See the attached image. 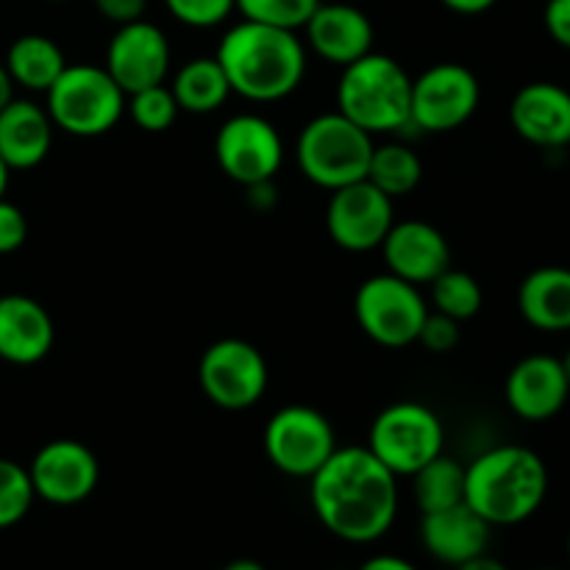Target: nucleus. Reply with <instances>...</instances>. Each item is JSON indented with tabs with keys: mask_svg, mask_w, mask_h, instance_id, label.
I'll return each mask as SVG.
<instances>
[{
	"mask_svg": "<svg viewBox=\"0 0 570 570\" xmlns=\"http://www.w3.org/2000/svg\"><path fill=\"white\" fill-rule=\"evenodd\" d=\"M317 6L321 0H237V11L243 14V20L289 28V31L304 28Z\"/></svg>",
	"mask_w": 570,
	"mask_h": 570,
	"instance_id": "31",
	"label": "nucleus"
},
{
	"mask_svg": "<svg viewBox=\"0 0 570 570\" xmlns=\"http://www.w3.org/2000/svg\"><path fill=\"white\" fill-rule=\"evenodd\" d=\"M460 326L462 323L454 321V317L440 315V312H429L426 321H423L421 326V334H417V343L426 351H432V354H451L462 340Z\"/></svg>",
	"mask_w": 570,
	"mask_h": 570,
	"instance_id": "33",
	"label": "nucleus"
},
{
	"mask_svg": "<svg viewBox=\"0 0 570 570\" xmlns=\"http://www.w3.org/2000/svg\"><path fill=\"white\" fill-rule=\"evenodd\" d=\"M6 72L28 92H48L67 67L65 50L45 33H26L14 39L6 53Z\"/></svg>",
	"mask_w": 570,
	"mask_h": 570,
	"instance_id": "24",
	"label": "nucleus"
},
{
	"mask_svg": "<svg viewBox=\"0 0 570 570\" xmlns=\"http://www.w3.org/2000/svg\"><path fill=\"white\" fill-rule=\"evenodd\" d=\"M33 495L53 507H76L95 493L100 482L98 456L78 440H50L28 465Z\"/></svg>",
	"mask_w": 570,
	"mask_h": 570,
	"instance_id": "14",
	"label": "nucleus"
},
{
	"mask_svg": "<svg viewBox=\"0 0 570 570\" xmlns=\"http://www.w3.org/2000/svg\"><path fill=\"white\" fill-rule=\"evenodd\" d=\"M9 165H6L3 159H0V198L6 195V189H9Z\"/></svg>",
	"mask_w": 570,
	"mask_h": 570,
	"instance_id": "42",
	"label": "nucleus"
},
{
	"mask_svg": "<svg viewBox=\"0 0 570 570\" xmlns=\"http://www.w3.org/2000/svg\"><path fill=\"white\" fill-rule=\"evenodd\" d=\"M28 237V220L22 215L20 206L9 204L6 198H0V256L14 254L17 248H22Z\"/></svg>",
	"mask_w": 570,
	"mask_h": 570,
	"instance_id": "34",
	"label": "nucleus"
},
{
	"mask_svg": "<svg viewBox=\"0 0 570 570\" xmlns=\"http://www.w3.org/2000/svg\"><path fill=\"white\" fill-rule=\"evenodd\" d=\"M562 371H566V376H568V384H570V351H568V354L566 356H562Z\"/></svg>",
	"mask_w": 570,
	"mask_h": 570,
	"instance_id": "43",
	"label": "nucleus"
},
{
	"mask_svg": "<svg viewBox=\"0 0 570 570\" xmlns=\"http://www.w3.org/2000/svg\"><path fill=\"white\" fill-rule=\"evenodd\" d=\"M482 87L473 70L456 61H440L412 78L410 126L421 134H449L465 126L479 109Z\"/></svg>",
	"mask_w": 570,
	"mask_h": 570,
	"instance_id": "9",
	"label": "nucleus"
},
{
	"mask_svg": "<svg viewBox=\"0 0 570 570\" xmlns=\"http://www.w3.org/2000/svg\"><path fill=\"white\" fill-rule=\"evenodd\" d=\"M568 557H570V532H568Z\"/></svg>",
	"mask_w": 570,
	"mask_h": 570,
	"instance_id": "45",
	"label": "nucleus"
},
{
	"mask_svg": "<svg viewBox=\"0 0 570 570\" xmlns=\"http://www.w3.org/2000/svg\"><path fill=\"white\" fill-rule=\"evenodd\" d=\"M170 42L165 31L148 20L117 26L106 48V72L126 95L165 83L170 76Z\"/></svg>",
	"mask_w": 570,
	"mask_h": 570,
	"instance_id": "15",
	"label": "nucleus"
},
{
	"mask_svg": "<svg viewBox=\"0 0 570 570\" xmlns=\"http://www.w3.org/2000/svg\"><path fill=\"white\" fill-rule=\"evenodd\" d=\"M373 137L340 111L317 115L301 128L295 142V161L301 173L317 187L334 189L367 178L373 156Z\"/></svg>",
	"mask_w": 570,
	"mask_h": 570,
	"instance_id": "5",
	"label": "nucleus"
},
{
	"mask_svg": "<svg viewBox=\"0 0 570 570\" xmlns=\"http://www.w3.org/2000/svg\"><path fill=\"white\" fill-rule=\"evenodd\" d=\"M360 570H417V566H412L410 560L395 554H376L371 560L362 562Z\"/></svg>",
	"mask_w": 570,
	"mask_h": 570,
	"instance_id": "37",
	"label": "nucleus"
},
{
	"mask_svg": "<svg viewBox=\"0 0 570 570\" xmlns=\"http://www.w3.org/2000/svg\"><path fill=\"white\" fill-rule=\"evenodd\" d=\"M100 17H106L115 26H126V22L142 20L148 0H92Z\"/></svg>",
	"mask_w": 570,
	"mask_h": 570,
	"instance_id": "36",
	"label": "nucleus"
},
{
	"mask_svg": "<svg viewBox=\"0 0 570 570\" xmlns=\"http://www.w3.org/2000/svg\"><path fill=\"white\" fill-rule=\"evenodd\" d=\"M53 120L33 100L11 98L0 109V159L9 170H31L53 145Z\"/></svg>",
	"mask_w": 570,
	"mask_h": 570,
	"instance_id": "22",
	"label": "nucleus"
},
{
	"mask_svg": "<svg viewBox=\"0 0 570 570\" xmlns=\"http://www.w3.org/2000/svg\"><path fill=\"white\" fill-rule=\"evenodd\" d=\"M215 59L232 83V95L254 104L289 98L306 76V48L298 31L254 20L228 28Z\"/></svg>",
	"mask_w": 570,
	"mask_h": 570,
	"instance_id": "2",
	"label": "nucleus"
},
{
	"mask_svg": "<svg viewBox=\"0 0 570 570\" xmlns=\"http://www.w3.org/2000/svg\"><path fill=\"white\" fill-rule=\"evenodd\" d=\"M50 120L70 137H104L120 122L128 95L98 65H67L45 92Z\"/></svg>",
	"mask_w": 570,
	"mask_h": 570,
	"instance_id": "6",
	"label": "nucleus"
},
{
	"mask_svg": "<svg viewBox=\"0 0 570 570\" xmlns=\"http://www.w3.org/2000/svg\"><path fill=\"white\" fill-rule=\"evenodd\" d=\"M306 42L323 61L348 67L373 50V22L351 3H321L304 26Z\"/></svg>",
	"mask_w": 570,
	"mask_h": 570,
	"instance_id": "19",
	"label": "nucleus"
},
{
	"mask_svg": "<svg viewBox=\"0 0 570 570\" xmlns=\"http://www.w3.org/2000/svg\"><path fill=\"white\" fill-rule=\"evenodd\" d=\"M309 501L328 534L354 546L376 543L399 515V476L367 445L337 449L309 479Z\"/></svg>",
	"mask_w": 570,
	"mask_h": 570,
	"instance_id": "1",
	"label": "nucleus"
},
{
	"mask_svg": "<svg viewBox=\"0 0 570 570\" xmlns=\"http://www.w3.org/2000/svg\"><path fill=\"white\" fill-rule=\"evenodd\" d=\"M538 570H557V568H538Z\"/></svg>",
	"mask_w": 570,
	"mask_h": 570,
	"instance_id": "46",
	"label": "nucleus"
},
{
	"mask_svg": "<svg viewBox=\"0 0 570 570\" xmlns=\"http://www.w3.org/2000/svg\"><path fill=\"white\" fill-rule=\"evenodd\" d=\"M543 22L549 37L560 48L570 50V0H549L543 11Z\"/></svg>",
	"mask_w": 570,
	"mask_h": 570,
	"instance_id": "35",
	"label": "nucleus"
},
{
	"mask_svg": "<svg viewBox=\"0 0 570 570\" xmlns=\"http://www.w3.org/2000/svg\"><path fill=\"white\" fill-rule=\"evenodd\" d=\"M387 273L415 284H432L451 267V245L438 226L426 220H395L382 243Z\"/></svg>",
	"mask_w": 570,
	"mask_h": 570,
	"instance_id": "16",
	"label": "nucleus"
},
{
	"mask_svg": "<svg viewBox=\"0 0 570 570\" xmlns=\"http://www.w3.org/2000/svg\"><path fill=\"white\" fill-rule=\"evenodd\" d=\"M126 106L131 120L148 134H161L167 131V128H173L178 111H181L167 83H156V87L131 92L128 95Z\"/></svg>",
	"mask_w": 570,
	"mask_h": 570,
	"instance_id": "29",
	"label": "nucleus"
},
{
	"mask_svg": "<svg viewBox=\"0 0 570 570\" xmlns=\"http://www.w3.org/2000/svg\"><path fill=\"white\" fill-rule=\"evenodd\" d=\"M440 3L445 6V9L456 11V14H484L488 9H493L499 0H440Z\"/></svg>",
	"mask_w": 570,
	"mask_h": 570,
	"instance_id": "38",
	"label": "nucleus"
},
{
	"mask_svg": "<svg viewBox=\"0 0 570 570\" xmlns=\"http://www.w3.org/2000/svg\"><path fill=\"white\" fill-rule=\"evenodd\" d=\"M48 3H70V0H48Z\"/></svg>",
	"mask_w": 570,
	"mask_h": 570,
	"instance_id": "44",
	"label": "nucleus"
},
{
	"mask_svg": "<svg viewBox=\"0 0 570 570\" xmlns=\"http://www.w3.org/2000/svg\"><path fill=\"white\" fill-rule=\"evenodd\" d=\"M170 92L176 98L178 109L189 115H212L220 109L232 95L226 72L215 56H198L181 65L173 76Z\"/></svg>",
	"mask_w": 570,
	"mask_h": 570,
	"instance_id": "25",
	"label": "nucleus"
},
{
	"mask_svg": "<svg viewBox=\"0 0 570 570\" xmlns=\"http://www.w3.org/2000/svg\"><path fill=\"white\" fill-rule=\"evenodd\" d=\"M56 340L53 317L28 295H0V360L11 365H37Z\"/></svg>",
	"mask_w": 570,
	"mask_h": 570,
	"instance_id": "21",
	"label": "nucleus"
},
{
	"mask_svg": "<svg viewBox=\"0 0 570 570\" xmlns=\"http://www.w3.org/2000/svg\"><path fill=\"white\" fill-rule=\"evenodd\" d=\"M454 570H510V568H507L504 562L495 560V557H490L488 551H484V554H479V557H473V560L462 562V566H456Z\"/></svg>",
	"mask_w": 570,
	"mask_h": 570,
	"instance_id": "39",
	"label": "nucleus"
},
{
	"mask_svg": "<svg viewBox=\"0 0 570 570\" xmlns=\"http://www.w3.org/2000/svg\"><path fill=\"white\" fill-rule=\"evenodd\" d=\"M421 178L423 161L410 145L387 142L373 148L371 165H367V181L382 189L387 198L395 200L401 195H410L421 184Z\"/></svg>",
	"mask_w": 570,
	"mask_h": 570,
	"instance_id": "27",
	"label": "nucleus"
},
{
	"mask_svg": "<svg viewBox=\"0 0 570 570\" xmlns=\"http://www.w3.org/2000/svg\"><path fill=\"white\" fill-rule=\"evenodd\" d=\"M510 122L521 139L538 148L570 145V92L554 81H532L515 92Z\"/></svg>",
	"mask_w": 570,
	"mask_h": 570,
	"instance_id": "18",
	"label": "nucleus"
},
{
	"mask_svg": "<svg viewBox=\"0 0 570 570\" xmlns=\"http://www.w3.org/2000/svg\"><path fill=\"white\" fill-rule=\"evenodd\" d=\"M412 78L393 56L371 50L343 67L337 83V111L367 134L410 128Z\"/></svg>",
	"mask_w": 570,
	"mask_h": 570,
	"instance_id": "4",
	"label": "nucleus"
},
{
	"mask_svg": "<svg viewBox=\"0 0 570 570\" xmlns=\"http://www.w3.org/2000/svg\"><path fill=\"white\" fill-rule=\"evenodd\" d=\"M165 6L181 26L189 28H215L237 11V0H165Z\"/></svg>",
	"mask_w": 570,
	"mask_h": 570,
	"instance_id": "32",
	"label": "nucleus"
},
{
	"mask_svg": "<svg viewBox=\"0 0 570 570\" xmlns=\"http://www.w3.org/2000/svg\"><path fill=\"white\" fill-rule=\"evenodd\" d=\"M11 98H14V81L9 78L6 67L0 65V109H3Z\"/></svg>",
	"mask_w": 570,
	"mask_h": 570,
	"instance_id": "40",
	"label": "nucleus"
},
{
	"mask_svg": "<svg viewBox=\"0 0 570 570\" xmlns=\"http://www.w3.org/2000/svg\"><path fill=\"white\" fill-rule=\"evenodd\" d=\"M354 315L365 337H371L376 345L406 348L417 343L429 306L421 287L393 273H379V276L365 278L356 289Z\"/></svg>",
	"mask_w": 570,
	"mask_h": 570,
	"instance_id": "8",
	"label": "nucleus"
},
{
	"mask_svg": "<svg viewBox=\"0 0 570 570\" xmlns=\"http://www.w3.org/2000/svg\"><path fill=\"white\" fill-rule=\"evenodd\" d=\"M493 527L476 510L462 501L449 510L426 512L421 521V543L429 557L443 566L456 568L473 557L484 554L490 546Z\"/></svg>",
	"mask_w": 570,
	"mask_h": 570,
	"instance_id": "20",
	"label": "nucleus"
},
{
	"mask_svg": "<svg viewBox=\"0 0 570 570\" xmlns=\"http://www.w3.org/2000/svg\"><path fill=\"white\" fill-rule=\"evenodd\" d=\"M432 306L440 315H449L454 321L465 323L479 315L484 304V293L476 278L465 271H445L432 284Z\"/></svg>",
	"mask_w": 570,
	"mask_h": 570,
	"instance_id": "28",
	"label": "nucleus"
},
{
	"mask_svg": "<svg viewBox=\"0 0 570 570\" xmlns=\"http://www.w3.org/2000/svg\"><path fill=\"white\" fill-rule=\"evenodd\" d=\"M549 468L527 445H495L465 465V504L490 527H518L543 507Z\"/></svg>",
	"mask_w": 570,
	"mask_h": 570,
	"instance_id": "3",
	"label": "nucleus"
},
{
	"mask_svg": "<svg viewBox=\"0 0 570 570\" xmlns=\"http://www.w3.org/2000/svg\"><path fill=\"white\" fill-rule=\"evenodd\" d=\"M215 159L232 181L254 187L273 181L282 170L284 142L262 115H234L217 131Z\"/></svg>",
	"mask_w": 570,
	"mask_h": 570,
	"instance_id": "12",
	"label": "nucleus"
},
{
	"mask_svg": "<svg viewBox=\"0 0 570 570\" xmlns=\"http://www.w3.org/2000/svg\"><path fill=\"white\" fill-rule=\"evenodd\" d=\"M518 309L538 332H570V267L546 265L529 273L518 289Z\"/></svg>",
	"mask_w": 570,
	"mask_h": 570,
	"instance_id": "23",
	"label": "nucleus"
},
{
	"mask_svg": "<svg viewBox=\"0 0 570 570\" xmlns=\"http://www.w3.org/2000/svg\"><path fill=\"white\" fill-rule=\"evenodd\" d=\"M33 495L28 468L17 465L11 460H0V529H11L28 515Z\"/></svg>",
	"mask_w": 570,
	"mask_h": 570,
	"instance_id": "30",
	"label": "nucleus"
},
{
	"mask_svg": "<svg viewBox=\"0 0 570 570\" xmlns=\"http://www.w3.org/2000/svg\"><path fill=\"white\" fill-rule=\"evenodd\" d=\"M262 443L271 465L293 479H312L337 451V438L328 417L304 404L278 410L267 421Z\"/></svg>",
	"mask_w": 570,
	"mask_h": 570,
	"instance_id": "10",
	"label": "nucleus"
},
{
	"mask_svg": "<svg viewBox=\"0 0 570 570\" xmlns=\"http://www.w3.org/2000/svg\"><path fill=\"white\" fill-rule=\"evenodd\" d=\"M445 429L438 412L417 401H399L373 421L367 434L371 454L395 476H412L443 454Z\"/></svg>",
	"mask_w": 570,
	"mask_h": 570,
	"instance_id": "7",
	"label": "nucleus"
},
{
	"mask_svg": "<svg viewBox=\"0 0 570 570\" xmlns=\"http://www.w3.org/2000/svg\"><path fill=\"white\" fill-rule=\"evenodd\" d=\"M393 198L373 187L367 178L334 189L326 206L328 237L351 254L382 248L384 237L393 228Z\"/></svg>",
	"mask_w": 570,
	"mask_h": 570,
	"instance_id": "13",
	"label": "nucleus"
},
{
	"mask_svg": "<svg viewBox=\"0 0 570 570\" xmlns=\"http://www.w3.org/2000/svg\"><path fill=\"white\" fill-rule=\"evenodd\" d=\"M504 399L521 421L543 423L560 415L570 399L562 362L549 354H532L521 360L507 376Z\"/></svg>",
	"mask_w": 570,
	"mask_h": 570,
	"instance_id": "17",
	"label": "nucleus"
},
{
	"mask_svg": "<svg viewBox=\"0 0 570 570\" xmlns=\"http://www.w3.org/2000/svg\"><path fill=\"white\" fill-rule=\"evenodd\" d=\"M223 570H267V568L256 560H234V562H228Z\"/></svg>",
	"mask_w": 570,
	"mask_h": 570,
	"instance_id": "41",
	"label": "nucleus"
},
{
	"mask_svg": "<svg viewBox=\"0 0 570 570\" xmlns=\"http://www.w3.org/2000/svg\"><path fill=\"white\" fill-rule=\"evenodd\" d=\"M412 495L421 512L449 510L465 501V465L454 456H434L432 462L412 473Z\"/></svg>",
	"mask_w": 570,
	"mask_h": 570,
	"instance_id": "26",
	"label": "nucleus"
},
{
	"mask_svg": "<svg viewBox=\"0 0 570 570\" xmlns=\"http://www.w3.org/2000/svg\"><path fill=\"white\" fill-rule=\"evenodd\" d=\"M267 362L256 345L226 337L212 343L198 362V382L220 410H248L267 390Z\"/></svg>",
	"mask_w": 570,
	"mask_h": 570,
	"instance_id": "11",
	"label": "nucleus"
}]
</instances>
